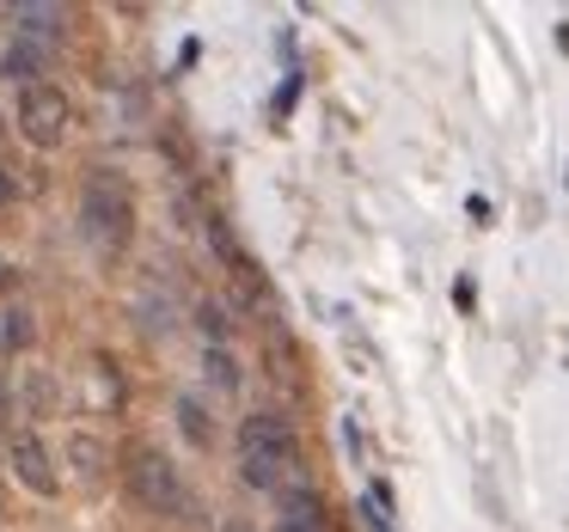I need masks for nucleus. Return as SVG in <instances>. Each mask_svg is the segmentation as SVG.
Segmentation results:
<instances>
[{
  "label": "nucleus",
  "mask_w": 569,
  "mask_h": 532,
  "mask_svg": "<svg viewBox=\"0 0 569 532\" xmlns=\"http://www.w3.org/2000/svg\"><path fill=\"white\" fill-rule=\"evenodd\" d=\"M295 453H300V441H295V422L282 410H251L239 422V478L251 490H288Z\"/></svg>",
  "instance_id": "1"
},
{
  "label": "nucleus",
  "mask_w": 569,
  "mask_h": 532,
  "mask_svg": "<svg viewBox=\"0 0 569 532\" xmlns=\"http://www.w3.org/2000/svg\"><path fill=\"white\" fill-rule=\"evenodd\" d=\"M80 233L104 251H123L136 239V190L117 165H92L80 184Z\"/></svg>",
  "instance_id": "2"
},
{
  "label": "nucleus",
  "mask_w": 569,
  "mask_h": 532,
  "mask_svg": "<svg viewBox=\"0 0 569 532\" xmlns=\"http://www.w3.org/2000/svg\"><path fill=\"white\" fill-rule=\"evenodd\" d=\"M129 478V495L141 502V514H160V520H178L184 514V471L172 465V453H160V446H136L123 465Z\"/></svg>",
  "instance_id": "3"
},
{
  "label": "nucleus",
  "mask_w": 569,
  "mask_h": 532,
  "mask_svg": "<svg viewBox=\"0 0 569 532\" xmlns=\"http://www.w3.org/2000/svg\"><path fill=\"white\" fill-rule=\"evenodd\" d=\"M19 135L31 141V148H62L68 129H74V99H68L56 80H38V87H19Z\"/></svg>",
  "instance_id": "4"
},
{
  "label": "nucleus",
  "mask_w": 569,
  "mask_h": 532,
  "mask_svg": "<svg viewBox=\"0 0 569 532\" xmlns=\"http://www.w3.org/2000/svg\"><path fill=\"white\" fill-rule=\"evenodd\" d=\"M7 465H13V478L26 483L31 495H56V490H62V471H56V446L43 441L38 429H13V434H7Z\"/></svg>",
  "instance_id": "5"
},
{
  "label": "nucleus",
  "mask_w": 569,
  "mask_h": 532,
  "mask_svg": "<svg viewBox=\"0 0 569 532\" xmlns=\"http://www.w3.org/2000/svg\"><path fill=\"white\" fill-rule=\"evenodd\" d=\"M43 68H50V50L31 38H13L7 50H0V80H13V87H38Z\"/></svg>",
  "instance_id": "6"
},
{
  "label": "nucleus",
  "mask_w": 569,
  "mask_h": 532,
  "mask_svg": "<svg viewBox=\"0 0 569 532\" xmlns=\"http://www.w3.org/2000/svg\"><path fill=\"white\" fill-rule=\"evenodd\" d=\"M172 422H178V434H184L197 453H209V446H214V416H209V404H202V398H178Z\"/></svg>",
  "instance_id": "7"
},
{
  "label": "nucleus",
  "mask_w": 569,
  "mask_h": 532,
  "mask_svg": "<svg viewBox=\"0 0 569 532\" xmlns=\"http://www.w3.org/2000/svg\"><path fill=\"white\" fill-rule=\"evenodd\" d=\"M202 373H209L214 392H239V380H246V368L233 361V349H227V343H209V349H202Z\"/></svg>",
  "instance_id": "8"
},
{
  "label": "nucleus",
  "mask_w": 569,
  "mask_h": 532,
  "mask_svg": "<svg viewBox=\"0 0 569 532\" xmlns=\"http://www.w3.org/2000/svg\"><path fill=\"white\" fill-rule=\"evenodd\" d=\"M19 38L43 43V38H62V7H19Z\"/></svg>",
  "instance_id": "9"
},
{
  "label": "nucleus",
  "mask_w": 569,
  "mask_h": 532,
  "mask_svg": "<svg viewBox=\"0 0 569 532\" xmlns=\"http://www.w3.org/2000/svg\"><path fill=\"white\" fill-rule=\"evenodd\" d=\"M282 520H295V526H319V532H325V502H319L312 490H300V483H295V490H282Z\"/></svg>",
  "instance_id": "10"
},
{
  "label": "nucleus",
  "mask_w": 569,
  "mask_h": 532,
  "mask_svg": "<svg viewBox=\"0 0 569 532\" xmlns=\"http://www.w3.org/2000/svg\"><path fill=\"white\" fill-rule=\"evenodd\" d=\"M68 453H74V471H80L87 483H99V478H104V459H111V453H104L99 434H74V446H68Z\"/></svg>",
  "instance_id": "11"
},
{
  "label": "nucleus",
  "mask_w": 569,
  "mask_h": 532,
  "mask_svg": "<svg viewBox=\"0 0 569 532\" xmlns=\"http://www.w3.org/2000/svg\"><path fill=\"white\" fill-rule=\"evenodd\" d=\"M31 337H38V324H31L26 307H7V312H0V349H31Z\"/></svg>",
  "instance_id": "12"
},
{
  "label": "nucleus",
  "mask_w": 569,
  "mask_h": 532,
  "mask_svg": "<svg viewBox=\"0 0 569 532\" xmlns=\"http://www.w3.org/2000/svg\"><path fill=\"white\" fill-rule=\"evenodd\" d=\"M197 324H202V337H209V343H227V324H233V319H227V307H221V300H202Z\"/></svg>",
  "instance_id": "13"
},
{
  "label": "nucleus",
  "mask_w": 569,
  "mask_h": 532,
  "mask_svg": "<svg viewBox=\"0 0 569 532\" xmlns=\"http://www.w3.org/2000/svg\"><path fill=\"white\" fill-rule=\"evenodd\" d=\"M26 392H31V404H38V410H50V404H56V385H50V373H31V385H26Z\"/></svg>",
  "instance_id": "14"
},
{
  "label": "nucleus",
  "mask_w": 569,
  "mask_h": 532,
  "mask_svg": "<svg viewBox=\"0 0 569 532\" xmlns=\"http://www.w3.org/2000/svg\"><path fill=\"white\" fill-rule=\"evenodd\" d=\"M13 422V385H7V373H0V429Z\"/></svg>",
  "instance_id": "15"
},
{
  "label": "nucleus",
  "mask_w": 569,
  "mask_h": 532,
  "mask_svg": "<svg viewBox=\"0 0 569 532\" xmlns=\"http://www.w3.org/2000/svg\"><path fill=\"white\" fill-rule=\"evenodd\" d=\"M19 197V184H13V172H7V165H0V209H7V202Z\"/></svg>",
  "instance_id": "16"
},
{
  "label": "nucleus",
  "mask_w": 569,
  "mask_h": 532,
  "mask_svg": "<svg viewBox=\"0 0 569 532\" xmlns=\"http://www.w3.org/2000/svg\"><path fill=\"white\" fill-rule=\"evenodd\" d=\"M282 532H319V526H295V520H282Z\"/></svg>",
  "instance_id": "17"
},
{
  "label": "nucleus",
  "mask_w": 569,
  "mask_h": 532,
  "mask_svg": "<svg viewBox=\"0 0 569 532\" xmlns=\"http://www.w3.org/2000/svg\"><path fill=\"white\" fill-rule=\"evenodd\" d=\"M7 282H13V275H7V270H0V288H7Z\"/></svg>",
  "instance_id": "18"
},
{
  "label": "nucleus",
  "mask_w": 569,
  "mask_h": 532,
  "mask_svg": "<svg viewBox=\"0 0 569 532\" xmlns=\"http://www.w3.org/2000/svg\"><path fill=\"white\" fill-rule=\"evenodd\" d=\"M227 532H246V526H227Z\"/></svg>",
  "instance_id": "19"
}]
</instances>
